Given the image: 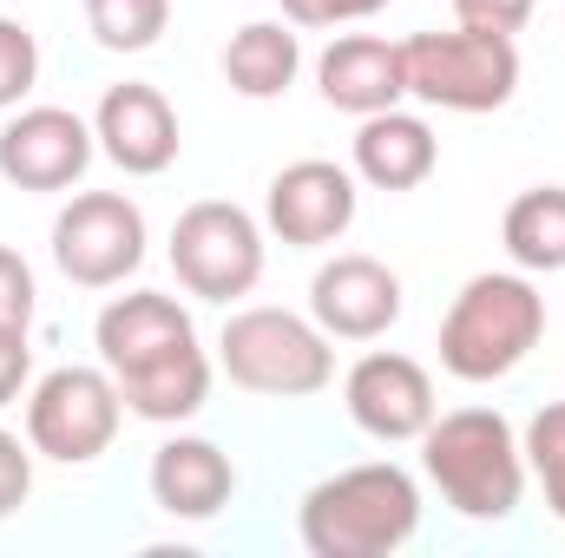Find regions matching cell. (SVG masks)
I'll return each mask as SVG.
<instances>
[{"mask_svg":"<svg viewBox=\"0 0 565 558\" xmlns=\"http://www.w3.org/2000/svg\"><path fill=\"white\" fill-rule=\"evenodd\" d=\"M211 375H217V362H211L204 342L191 335V342L151 355V362H139V368H119L113 382H119L126 415L151 420V427H178V420L204 415V401H211Z\"/></svg>","mask_w":565,"mask_h":558,"instance_id":"e0dca14e","label":"cell"},{"mask_svg":"<svg viewBox=\"0 0 565 558\" xmlns=\"http://www.w3.org/2000/svg\"><path fill=\"white\" fill-rule=\"evenodd\" d=\"M93 139H99V151H106L126 178H158V171H171L178 151H184V132H178L171 99H164L158 86H145V79L106 86V99H99V112H93Z\"/></svg>","mask_w":565,"mask_h":558,"instance_id":"4fadbf2b","label":"cell"},{"mask_svg":"<svg viewBox=\"0 0 565 558\" xmlns=\"http://www.w3.org/2000/svg\"><path fill=\"white\" fill-rule=\"evenodd\" d=\"M145 211L126 191H73L53 217V270L79 289H119L145 264Z\"/></svg>","mask_w":565,"mask_h":558,"instance_id":"ba28073f","label":"cell"},{"mask_svg":"<svg viewBox=\"0 0 565 558\" xmlns=\"http://www.w3.org/2000/svg\"><path fill=\"white\" fill-rule=\"evenodd\" d=\"M33 309H40V289H33L26 257L0 244V322L7 329H33Z\"/></svg>","mask_w":565,"mask_h":558,"instance_id":"cb8c5ba5","label":"cell"},{"mask_svg":"<svg viewBox=\"0 0 565 558\" xmlns=\"http://www.w3.org/2000/svg\"><path fill=\"white\" fill-rule=\"evenodd\" d=\"M402 73H408V99H422L434 112H500L520 93V46L507 33H408L402 40Z\"/></svg>","mask_w":565,"mask_h":558,"instance_id":"5b68a950","label":"cell"},{"mask_svg":"<svg viewBox=\"0 0 565 558\" xmlns=\"http://www.w3.org/2000/svg\"><path fill=\"white\" fill-rule=\"evenodd\" d=\"M289 26H355V20H375L388 0H277Z\"/></svg>","mask_w":565,"mask_h":558,"instance_id":"484cf974","label":"cell"},{"mask_svg":"<svg viewBox=\"0 0 565 558\" xmlns=\"http://www.w3.org/2000/svg\"><path fill=\"white\" fill-rule=\"evenodd\" d=\"M520 447H526V473L546 493V513L565 526V401H546L540 415L526 420Z\"/></svg>","mask_w":565,"mask_h":558,"instance_id":"7402d4cb","label":"cell"},{"mask_svg":"<svg viewBox=\"0 0 565 558\" xmlns=\"http://www.w3.org/2000/svg\"><path fill=\"white\" fill-rule=\"evenodd\" d=\"M26 388H33V342H26V329L0 322V408L26 401Z\"/></svg>","mask_w":565,"mask_h":558,"instance_id":"83f0119b","label":"cell"},{"mask_svg":"<svg viewBox=\"0 0 565 558\" xmlns=\"http://www.w3.org/2000/svg\"><path fill=\"white\" fill-rule=\"evenodd\" d=\"M422 533V486L395 460H362L316 480L296 506V539L309 558H388Z\"/></svg>","mask_w":565,"mask_h":558,"instance_id":"6da1fadb","label":"cell"},{"mask_svg":"<svg viewBox=\"0 0 565 558\" xmlns=\"http://www.w3.org/2000/svg\"><path fill=\"white\" fill-rule=\"evenodd\" d=\"M296 73H302V40L289 20H250L224 46V86L237 99H257V106L282 99L296 86Z\"/></svg>","mask_w":565,"mask_h":558,"instance_id":"d6986e66","label":"cell"},{"mask_svg":"<svg viewBox=\"0 0 565 558\" xmlns=\"http://www.w3.org/2000/svg\"><path fill=\"white\" fill-rule=\"evenodd\" d=\"M93 119L66 112V106H13V119L0 126V178L13 191H73L93 164Z\"/></svg>","mask_w":565,"mask_h":558,"instance_id":"8fae6325","label":"cell"},{"mask_svg":"<svg viewBox=\"0 0 565 558\" xmlns=\"http://www.w3.org/2000/svg\"><path fill=\"white\" fill-rule=\"evenodd\" d=\"M316 93L349 112V119H369V112H388L408 99V73H402V40H382V33H335L316 60Z\"/></svg>","mask_w":565,"mask_h":558,"instance_id":"5bb4252c","label":"cell"},{"mask_svg":"<svg viewBox=\"0 0 565 558\" xmlns=\"http://www.w3.org/2000/svg\"><path fill=\"white\" fill-rule=\"evenodd\" d=\"M145 486H151V506H158V513L204 526V519H217V513L231 506L237 466H231V453H224L217 440H204V433H171V440L151 453Z\"/></svg>","mask_w":565,"mask_h":558,"instance_id":"9a60e30c","label":"cell"},{"mask_svg":"<svg viewBox=\"0 0 565 558\" xmlns=\"http://www.w3.org/2000/svg\"><path fill=\"white\" fill-rule=\"evenodd\" d=\"M434 164H440V139H434V126H427L422 112L388 106V112H369L355 126L349 171L369 191H415V184L434 178Z\"/></svg>","mask_w":565,"mask_h":558,"instance_id":"ac0fdd59","label":"cell"},{"mask_svg":"<svg viewBox=\"0 0 565 558\" xmlns=\"http://www.w3.org/2000/svg\"><path fill=\"white\" fill-rule=\"evenodd\" d=\"M33 79H40V40L26 20L0 13V112H13L33 93Z\"/></svg>","mask_w":565,"mask_h":558,"instance_id":"603a6c76","label":"cell"},{"mask_svg":"<svg viewBox=\"0 0 565 558\" xmlns=\"http://www.w3.org/2000/svg\"><path fill=\"white\" fill-rule=\"evenodd\" d=\"M533 7L540 0H454V20L460 26H473V33H520L526 20H533Z\"/></svg>","mask_w":565,"mask_h":558,"instance_id":"4316f807","label":"cell"},{"mask_svg":"<svg viewBox=\"0 0 565 558\" xmlns=\"http://www.w3.org/2000/svg\"><path fill=\"white\" fill-rule=\"evenodd\" d=\"M402 309H408L402 277L382 257L342 250L309 277V315L322 322L329 342H382L402 322Z\"/></svg>","mask_w":565,"mask_h":558,"instance_id":"7c38bea8","label":"cell"},{"mask_svg":"<svg viewBox=\"0 0 565 558\" xmlns=\"http://www.w3.org/2000/svg\"><path fill=\"white\" fill-rule=\"evenodd\" d=\"M119 382L113 368H86V362H66V368H46L33 388H26V440L40 460H60V466H93L99 453H113L119 440Z\"/></svg>","mask_w":565,"mask_h":558,"instance_id":"52a82bcc","label":"cell"},{"mask_svg":"<svg viewBox=\"0 0 565 558\" xmlns=\"http://www.w3.org/2000/svg\"><path fill=\"white\" fill-rule=\"evenodd\" d=\"M500 244L513 257V270L526 277H559L565 270V184H533L507 204L500 217Z\"/></svg>","mask_w":565,"mask_h":558,"instance_id":"ffe728a7","label":"cell"},{"mask_svg":"<svg viewBox=\"0 0 565 558\" xmlns=\"http://www.w3.org/2000/svg\"><path fill=\"white\" fill-rule=\"evenodd\" d=\"M264 237H270L264 217H250L231 197H204V204L178 211V224H171V277L184 296L231 309L264 282V257H270Z\"/></svg>","mask_w":565,"mask_h":558,"instance_id":"8992f818","label":"cell"},{"mask_svg":"<svg viewBox=\"0 0 565 558\" xmlns=\"http://www.w3.org/2000/svg\"><path fill=\"white\" fill-rule=\"evenodd\" d=\"M422 473L434 480V493L473 519V526H500L520 513L526 500V447H520V427L500 415V408H454V415H434L422 433Z\"/></svg>","mask_w":565,"mask_h":558,"instance_id":"7a4b0ae2","label":"cell"},{"mask_svg":"<svg viewBox=\"0 0 565 558\" xmlns=\"http://www.w3.org/2000/svg\"><path fill=\"white\" fill-rule=\"evenodd\" d=\"M33 500V440L0 427V519H13Z\"/></svg>","mask_w":565,"mask_h":558,"instance_id":"d4e9b609","label":"cell"},{"mask_svg":"<svg viewBox=\"0 0 565 558\" xmlns=\"http://www.w3.org/2000/svg\"><path fill=\"white\" fill-rule=\"evenodd\" d=\"M217 368L231 375V388L264 395V401H309L335 382V348L322 335L316 315L296 309H237L217 335Z\"/></svg>","mask_w":565,"mask_h":558,"instance_id":"277c9868","label":"cell"},{"mask_svg":"<svg viewBox=\"0 0 565 558\" xmlns=\"http://www.w3.org/2000/svg\"><path fill=\"white\" fill-rule=\"evenodd\" d=\"M362 211V191H355V171L335 164V158H296L282 164L264 191V230L289 244V250H329L349 237Z\"/></svg>","mask_w":565,"mask_h":558,"instance_id":"9c48e42d","label":"cell"},{"mask_svg":"<svg viewBox=\"0 0 565 558\" xmlns=\"http://www.w3.org/2000/svg\"><path fill=\"white\" fill-rule=\"evenodd\" d=\"M191 335H198L191 309H184L178 296H164V289H126V296H113V302L99 309V322H93V348H99V362H106L113 375H119V368H139V362L178 348V342H191Z\"/></svg>","mask_w":565,"mask_h":558,"instance_id":"2e32d148","label":"cell"},{"mask_svg":"<svg viewBox=\"0 0 565 558\" xmlns=\"http://www.w3.org/2000/svg\"><path fill=\"white\" fill-rule=\"evenodd\" d=\"M342 408H349V420H355L369 440H382V447L422 440L427 420L440 415L434 375H427L415 355H402V348H369V355L342 375Z\"/></svg>","mask_w":565,"mask_h":558,"instance_id":"30bf717a","label":"cell"},{"mask_svg":"<svg viewBox=\"0 0 565 558\" xmlns=\"http://www.w3.org/2000/svg\"><path fill=\"white\" fill-rule=\"evenodd\" d=\"M171 26V0H86V33L106 53H145Z\"/></svg>","mask_w":565,"mask_h":558,"instance_id":"44dd1931","label":"cell"},{"mask_svg":"<svg viewBox=\"0 0 565 558\" xmlns=\"http://www.w3.org/2000/svg\"><path fill=\"white\" fill-rule=\"evenodd\" d=\"M546 335V296L526 270H480L440 315V368L454 382H507Z\"/></svg>","mask_w":565,"mask_h":558,"instance_id":"3957f363","label":"cell"}]
</instances>
